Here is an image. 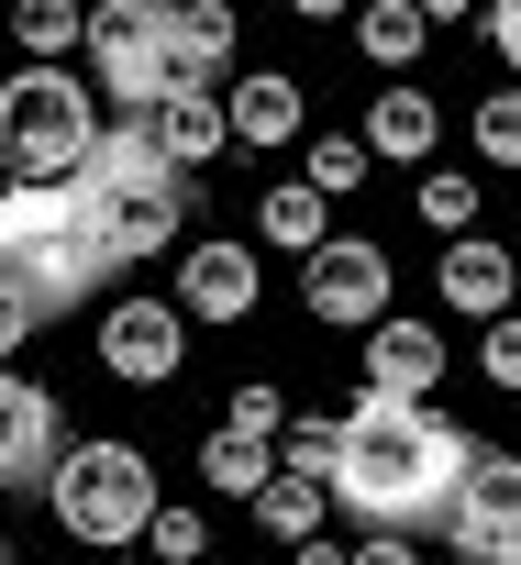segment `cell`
Wrapping results in <instances>:
<instances>
[{"mask_svg": "<svg viewBox=\"0 0 521 565\" xmlns=\"http://www.w3.org/2000/svg\"><path fill=\"white\" fill-rule=\"evenodd\" d=\"M89 78H100V100H123V111H156L167 89H178V56H167V12L156 0H89Z\"/></svg>", "mask_w": 521, "mask_h": 565, "instance_id": "5", "label": "cell"}, {"mask_svg": "<svg viewBox=\"0 0 521 565\" xmlns=\"http://www.w3.org/2000/svg\"><path fill=\"white\" fill-rule=\"evenodd\" d=\"M422 12H433V34H444V23H488V0H422Z\"/></svg>", "mask_w": 521, "mask_h": 565, "instance_id": "31", "label": "cell"}, {"mask_svg": "<svg viewBox=\"0 0 521 565\" xmlns=\"http://www.w3.org/2000/svg\"><path fill=\"white\" fill-rule=\"evenodd\" d=\"M0 266H23L56 311L89 300L100 277H123L100 233V178H12L0 189Z\"/></svg>", "mask_w": 521, "mask_h": 565, "instance_id": "2", "label": "cell"}, {"mask_svg": "<svg viewBox=\"0 0 521 565\" xmlns=\"http://www.w3.org/2000/svg\"><path fill=\"white\" fill-rule=\"evenodd\" d=\"M366 388H400V399H433L444 388V322H366Z\"/></svg>", "mask_w": 521, "mask_h": 565, "instance_id": "13", "label": "cell"}, {"mask_svg": "<svg viewBox=\"0 0 521 565\" xmlns=\"http://www.w3.org/2000/svg\"><path fill=\"white\" fill-rule=\"evenodd\" d=\"M444 532H455V554H488V565H521V455L477 444L466 488L444 499Z\"/></svg>", "mask_w": 521, "mask_h": 565, "instance_id": "9", "label": "cell"}, {"mask_svg": "<svg viewBox=\"0 0 521 565\" xmlns=\"http://www.w3.org/2000/svg\"><path fill=\"white\" fill-rule=\"evenodd\" d=\"M289 12H300V23H344V12H355V0H289Z\"/></svg>", "mask_w": 521, "mask_h": 565, "instance_id": "32", "label": "cell"}, {"mask_svg": "<svg viewBox=\"0 0 521 565\" xmlns=\"http://www.w3.org/2000/svg\"><path fill=\"white\" fill-rule=\"evenodd\" d=\"M477 466V433L444 422L433 399H400V388H355L344 411V444H333V510L344 521H444V499L466 488Z\"/></svg>", "mask_w": 521, "mask_h": 565, "instance_id": "1", "label": "cell"}, {"mask_svg": "<svg viewBox=\"0 0 521 565\" xmlns=\"http://www.w3.org/2000/svg\"><path fill=\"white\" fill-rule=\"evenodd\" d=\"M12 45L23 56H78L89 45V0H12Z\"/></svg>", "mask_w": 521, "mask_h": 565, "instance_id": "22", "label": "cell"}, {"mask_svg": "<svg viewBox=\"0 0 521 565\" xmlns=\"http://www.w3.org/2000/svg\"><path fill=\"white\" fill-rule=\"evenodd\" d=\"M222 111H233V145H300V134H311V100H300L289 67H244V78H222Z\"/></svg>", "mask_w": 521, "mask_h": 565, "instance_id": "12", "label": "cell"}, {"mask_svg": "<svg viewBox=\"0 0 521 565\" xmlns=\"http://www.w3.org/2000/svg\"><path fill=\"white\" fill-rule=\"evenodd\" d=\"M45 311H56V300L34 289V277H23V266H0V355H23V344L45 333Z\"/></svg>", "mask_w": 521, "mask_h": 565, "instance_id": "25", "label": "cell"}, {"mask_svg": "<svg viewBox=\"0 0 521 565\" xmlns=\"http://www.w3.org/2000/svg\"><path fill=\"white\" fill-rule=\"evenodd\" d=\"M255 255H267L255 233H189L178 266H167L178 311L189 322H255V311H267V266H255Z\"/></svg>", "mask_w": 521, "mask_h": 565, "instance_id": "7", "label": "cell"}, {"mask_svg": "<svg viewBox=\"0 0 521 565\" xmlns=\"http://www.w3.org/2000/svg\"><path fill=\"white\" fill-rule=\"evenodd\" d=\"M488 56L521 78V0H488Z\"/></svg>", "mask_w": 521, "mask_h": 565, "instance_id": "30", "label": "cell"}, {"mask_svg": "<svg viewBox=\"0 0 521 565\" xmlns=\"http://www.w3.org/2000/svg\"><path fill=\"white\" fill-rule=\"evenodd\" d=\"M45 510H56V532L67 543H145V521H156V466H145V444H67L56 466H45Z\"/></svg>", "mask_w": 521, "mask_h": 565, "instance_id": "4", "label": "cell"}, {"mask_svg": "<svg viewBox=\"0 0 521 565\" xmlns=\"http://www.w3.org/2000/svg\"><path fill=\"white\" fill-rule=\"evenodd\" d=\"M466 145H477V167L521 178V78H510V89H488V100L466 111Z\"/></svg>", "mask_w": 521, "mask_h": 565, "instance_id": "23", "label": "cell"}, {"mask_svg": "<svg viewBox=\"0 0 521 565\" xmlns=\"http://www.w3.org/2000/svg\"><path fill=\"white\" fill-rule=\"evenodd\" d=\"M422 45H433V12H422V0H355V56H366L378 78H411Z\"/></svg>", "mask_w": 521, "mask_h": 565, "instance_id": "17", "label": "cell"}, {"mask_svg": "<svg viewBox=\"0 0 521 565\" xmlns=\"http://www.w3.org/2000/svg\"><path fill=\"white\" fill-rule=\"evenodd\" d=\"M244 510H255V521H267L278 543H300V532H322V510H333V477H322V466H300V455H278V477H267V488H255Z\"/></svg>", "mask_w": 521, "mask_h": 565, "instance_id": "18", "label": "cell"}, {"mask_svg": "<svg viewBox=\"0 0 521 565\" xmlns=\"http://www.w3.org/2000/svg\"><path fill=\"white\" fill-rule=\"evenodd\" d=\"M389 300H400V266H389V244H366V233H322V244L300 255V311H311V322H344V333H366Z\"/></svg>", "mask_w": 521, "mask_h": 565, "instance_id": "6", "label": "cell"}, {"mask_svg": "<svg viewBox=\"0 0 521 565\" xmlns=\"http://www.w3.org/2000/svg\"><path fill=\"white\" fill-rule=\"evenodd\" d=\"M477 366H488V388H510V399H521V311H499V322H488Z\"/></svg>", "mask_w": 521, "mask_h": 565, "instance_id": "27", "label": "cell"}, {"mask_svg": "<svg viewBox=\"0 0 521 565\" xmlns=\"http://www.w3.org/2000/svg\"><path fill=\"white\" fill-rule=\"evenodd\" d=\"M189 311H178V289L167 300H111L100 322H89V344H100V377H123V388H167L178 366H189Z\"/></svg>", "mask_w": 521, "mask_h": 565, "instance_id": "8", "label": "cell"}, {"mask_svg": "<svg viewBox=\"0 0 521 565\" xmlns=\"http://www.w3.org/2000/svg\"><path fill=\"white\" fill-rule=\"evenodd\" d=\"M411 200H422V222H433V233H477V211H488L466 167H422V189H411Z\"/></svg>", "mask_w": 521, "mask_h": 565, "instance_id": "24", "label": "cell"}, {"mask_svg": "<svg viewBox=\"0 0 521 565\" xmlns=\"http://www.w3.org/2000/svg\"><path fill=\"white\" fill-rule=\"evenodd\" d=\"M145 554H156V565H200V554H211V521L156 499V521H145Z\"/></svg>", "mask_w": 521, "mask_h": 565, "instance_id": "26", "label": "cell"}, {"mask_svg": "<svg viewBox=\"0 0 521 565\" xmlns=\"http://www.w3.org/2000/svg\"><path fill=\"white\" fill-rule=\"evenodd\" d=\"M278 477V433H244V422H222L211 444H200V488L211 499H255Z\"/></svg>", "mask_w": 521, "mask_h": 565, "instance_id": "19", "label": "cell"}, {"mask_svg": "<svg viewBox=\"0 0 521 565\" xmlns=\"http://www.w3.org/2000/svg\"><path fill=\"white\" fill-rule=\"evenodd\" d=\"M433 300H444L455 322L521 311V266H510V244H499V233H444V255H433Z\"/></svg>", "mask_w": 521, "mask_h": 565, "instance_id": "10", "label": "cell"}, {"mask_svg": "<svg viewBox=\"0 0 521 565\" xmlns=\"http://www.w3.org/2000/svg\"><path fill=\"white\" fill-rule=\"evenodd\" d=\"M156 12H178V0H156Z\"/></svg>", "mask_w": 521, "mask_h": 565, "instance_id": "33", "label": "cell"}, {"mask_svg": "<svg viewBox=\"0 0 521 565\" xmlns=\"http://www.w3.org/2000/svg\"><path fill=\"white\" fill-rule=\"evenodd\" d=\"M300 178H311L322 200H355V189L378 178V145H366V122H333V134H300Z\"/></svg>", "mask_w": 521, "mask_h": 565, "instance_id": "21", "label": "cell"}, {"mask_svg": "<svg viewBox=\"0 0 521 565\" xmlns=\"http://www.w3.org/2000/svg\"><path fill=\"white\" fill-rule=\"evenodd\" d=\"M222 422H244V433H289V399H278L267 377H244V388L222 399Z\"/></svg>", "mask_w": 521, "mask_h": 565, "instance_id": "28", "label": "cell"}, {"mask_svg": "<svg viewBox=\"0 0 521 565\" xmlns=\"http://www.w3.org/2000/svg\"><path fill=\"white\" fill-rule=\"evenodd\" d=\"M67 455V422H56V399L0 355V488H45V466Z\"/></svg>", "mask_w": 521, "mask_h": 565, "instance_id": "11", "label": "cell"}, {"mask_svg": "<svg viewBox=\"0 0 521 565\" xmlns=\"http://www.w3.org/2000/svg\"><path fill=\"white\" fill-rule=\"evenodd\" d=\"M322 233H333V200L311 178H278L267 200H255V244H267V255H311Z\"/></svg>", "mask_w": 521, "mask_h": 565, "instance_id": "20", "label": "cell"}, {"mask_svg": "<svg viewBox=\"0 0 521 565\" xmlns=\"http://www.w3.org/2000/svg\"><path fill=\"white\" fill-rule=\"evenodd\" d=\"M333 444H344V411H322V422H289V433H278V455H300V466H322V477H333Z\"/></svg>", "mask_w": 521, "mask_h": 565, "instance_id": "29", "label": "cell"}, {"mask_svg": "<svg viewBox=\"0 0 521 565\" xmlns=\"http://www.w3.org/2000/svg\"><path fill=\"white\" fill-rule=\"evenodd\" d=\"M244 0H178L167 12V56H178V78H211L222 89V67H233V45H244Z\"/></svg>", "mask_w": 521, "mask_h": 565, "instance_id": "16", "label": "cell"}, {"mask_svg": "<svg viewBox=\"0 0 521 565\" xmlns=\"http://www.w3.org/2000/svg\"><path fill=\"white\" fill-rule=\"evenodd\" d=\"M366 145H378V167H433V145H444V100L411 89V78H389V89L366 100Z\"/></svg>", "mask_w": 521, "mask_h": 565, "instance_id": "14", "label": "cell"}, {"mask_svg": "<svg viewBox=\"0 0 521 565\" xmlns=\"http://www.w3.org/2000/svg\"><path fill=\"white\" fill-rule=\"evenodd\" d=\"M156 134H167V156H178V167L233 156V111H222V89H211V78H178V89L156 100Z\"/></svg>", "mask_w": 521, "mask_h": 565, "instance_id": "15", "label": "cell"}, {"mask_svg": "<svg viewBox=\"0 0 521 565\" xmlns=\"http://www.w3.org/2000/svg\"><path fill=\"white\" fill-rule=\"evenodd\" d=\"M100 156V89L56 56H23L0 78V178H89Z\"/></svg>", "mask_w": 521, "mask_h": 565, "instance_id": "3", "label": "cell"}]
</instances>
